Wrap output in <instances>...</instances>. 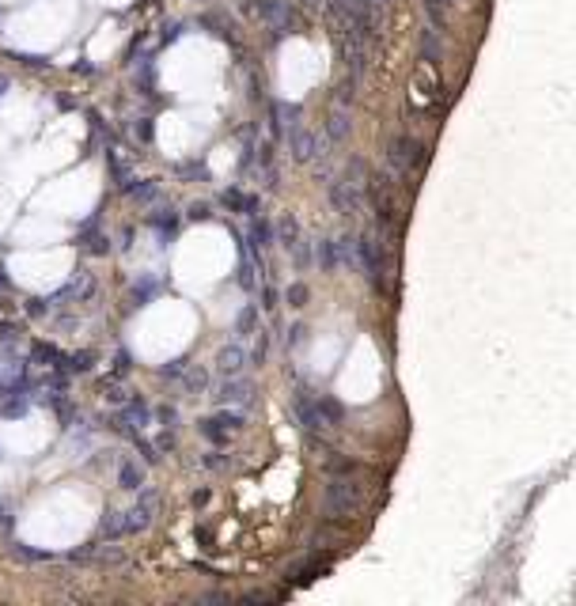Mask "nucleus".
<instances>
[{
	"label": "nucleus",
	"mask_w": 576,
	"mask_h": 606,
	"mask_svg": "<svg viewBox=\"0 0 576 606\" xmlns=\"http://www.w3.org/2000/svg\"><path fill=\"white\" fill-rule=\"evenodd\" d=\"M303 333H307L303 326H292V333H288V345H300V341H303Z\"/></svg>",
	"instance_id": "2f4dec72"
},
{
	"label": "nucleus",
	"mask_w": 576,
	"mask_h": 606,
	"mask_svg": "<svg viewBox=\"0 0 576 606\" xmlns=\"http://www.w3.org/2000/svg\"><path fill=\"white\" fill-rule=\"evenodd\" d=\"M205 466H209V470H220V466H228V459L212 451V455H205Z\"/></svg>",
	"instance_id": "7c9ffc66"
},
{
	"label": "nucleus",
	"mask_w": 576,
	"mask_h": 606,
	"mask_svg": "<svg viewBox=\"0 0 576 606\" xmlns=\"http://www.w3.org/2000/svg\"><path fill=\"white\" fill-rule=\"evenodd\" d=\"M156 512H159V493L156 489H140L133 508L103 515V538L114 542V538H125V534H140L152 519H156Z\"/></svg>",
	"instance_id": "f257e3e1"
},
{
	"label": "nucleus",
	"mask_w": 576,
	"mask_h": 606,
	"mask_svg": "<svg viewBox=\"0 0 576 606\" xmlns=\"http://www.w3.org/2000/svg\"><path fill=\"white\" fill-rule=\"evenodd\" d=\"M451 0H429V16H432V27L440 30V23H443V8H448Z\"/></svg>",
	"instance_id": "a878e982"
},
{
	"label": "nucleus",
	"mask_w": 576,
	"mask_h": 606,
	"mask_svg": "<svg viewBox=\"0 0 576 606\" xmlns=\"http://www.w3.org/2000/svg\"><path fill=\"white\" fill-rule=\"evenodd\" d=\"M288 148H292V156L300 159V163H311V159L319 156V140L315 133H311L307 125L300 121V110H288Z\"/></svg>",
	"instance_id": "39448f33"
},
{
	"label": "nucleus",
	"mask_w": 576,
	"mask_h": 606,
	"mask_svg": "<svg viewBox=\"0 0 576 606\" xmlns=\"http://www.w3.org/2000/svg\"><path fill=\"white\" fill-rule=\"evenodd\" d=\"M178 379H182V390H186V394H201L209 387V371L201 368V364H186Z\"/></svg>",
	"instance_id": "f8f14e48"
},
{
	"label": "nucleus",
	"mask_w": 576,
	"mask_h": 606,
	"mask_svg": "<svg viewBox=\"0 0 576 606\" xmlns=\"http://www.w3.org/2000/svg\"><path fill=\"white\" fill-rule=\"evenodd\" d=\"M247 364H250V352L243 349L239 341H231V345H224V349L216 352V371L224 379L228 376H243V368H247Z\"/></svg>",
	"instance_id": "1a4fd4ad"
},
{
	"label": "nucleus",
	"mask_w": 576,
	"mask_h": 606,
	"mask_svg": "<svg viewBox=\"0 0 576 606\" xmlns=\"http://www.w3.org/2000/svg\"><path fill=\"white\" fill-rule=\"evenodd\" d=\"M148 224L159 228V231H175L178 216H175V209H159V212H152V216H148Z\"/></svg>",
	"instance_id": "412c9836"
},
{
	"label": "nucleus",
	"mask_w": 576,
	"mask_h": 606,
	"mask_svg": "<svg viewBox=\"0 0 576 606\" xmlns=\"http://www.w3.org/2000/svg\"><path fill=\"white\" fill-rule=\"evenodd\" d=\"M285 299L292 303V307H307L311 292H307V285H303V280H296V285H288V292H285Z\"/></svg>",
	"instance_id": "4be33fe9"
},
{
	"label": "nucleus",
	"mask_w": 576,
	"mask_h": 606,
	"mask_svg": "<svg viewBox=\"0 0 576 606\" xmlns=\"http://www.w3.org/2000/svg\"><path fill=\"white\" fill-rule=\"evenodd\" d=\"M326 133H330V140H345L349 137V110L341 106V110H333L330 114V121H326Z\"/></svg>",
	"instance_id": "f3484780"
},
{
	"label": "nucleus",
	"mask_w": 576,
	"mask_h": 606,
	"mask_svg": "<svg viewBox=\"0 0 576 606\" xmlns=\"http://www.w3.org/2000/svg\"><path fill=\"white\" fill-rule=\"evenodd\" d=\"M118 485H121V489H140V485H145V470H140L137 466V462H121V470H118Z\"/></svg>",
	"instance_id": "4468645a"
},
{
	"label": "nucleus",
	"mask_w": 576,
	"mask_h": 606,
	"mask_svg": "<svg viewBox=\"0 0 576 606\" xmlns=\"http://www.w3.org/2000/svg\"><path fill=\"white\" fill-rule=\"evenodd\" d=\"M186 216H190V220H209V205H201V201H197V205H190Z\"/></svg>",
	"instance_id": "c756f323"
},
{
	"label": "nucleus",
	"mask_w": 576,
	"mask_h": 606,
	"mask_svg": "<svg viewBox=\"0 0 576 606\" xmlns=\"http://www.w3.org/2000/svg\"><path fill=\"white\" fill-rule=\"evenodd\" d=\"M357 261L364 269V277H368V285L383 292V273H387V266H383V247L376 235H360L357 239Z\"/></svg>",
	"instance_id": "20e7f679"
},
{
	"label": "nucleus",
	"mask_w": 576,
	"mask_h": 606,
	"mask_svg": "<svg viewBox=\"0 0 576 606\" xmlns=\"http://www.w3.org/2000/svg\"><path fill=\"white\" fill-rule=\"evenodd\" d=\"M319 266L326 269V273H333L341 266V254H338V239H322L319 242Z\"/></svg>",
	"instance_id": "dca6fc26"
},
{
	"label": "nucleus",
	"mask_w": 576,
	"mask_h": 606,
	"mask_svg": "<svg viewBox=\"0 0 576 606\" xmlns=\"http://www.w3.org/2000/svg\"><path fill=\"white\" fill-rule=\"evenodd\" d=\"M194 504H209V489H197L194 493Z\"/></svg>",
	"instance_id": "473e14b6"
},
{
	"label": "nucleus",
	"mask_w": 576,
	"mask_h": 606,
	"mask_svg": "<svg viewBox=\"0 0 576 606\" xmlns=\"http://www.w3.org/2000/svg\"><path fill=\"white\" fill-rule=\"evenodd\" d=\"M292 413H296L300 428L311 432V436H319L322 428H330L326 417H322V409H319V398L311 390H296V398H292Z\"/></svg>",
	"instance_id": "423d86ee"
},
{
	"label": "nucleus",
	"mask_w": 576,
	"mask_h": 606,
	"mask_svg": "<svg viewBox=\"0 0 576 606\" xmlns=\"http://www.w3.org/2000/svg\"><path fill=\"white\" fill-rule=\"evenodd\" d=\"M220 205H228L231 212H247V216H255V212H258V197L243 194V190H235V186H228L224 194H220Z\"/></svg>",
	"instance_id": "9b49d317"
},
{
	"label": "nucleus",
	"mask_w": 576,
	"mask_h": 606,
	"mask_svg": "<svg viewBox=\"0 0 576 606\" xmlns=\"http://www.w3.org/2000/svg\"><path fill=\"white\" fill-rule=\"evenodd\" d=\"M87 250H91V254H106V235H87Z\"/></svg>",
	"instance_id": "c85d7f7f"
},
{
	"label": "nucleus",
	"mask_w": 576,
	"mask_h": 606,
	"mask_svg": "<svg viewBox=\"0 0 576 606\" xmlns=\"http://www.w3.org/2000/svg\"><path fill=\"white\" fill-rule=\"evenodd\" d=\"M8 523H12V519H8V512H4V504H0V527H8Z\"/></svg>",
	"instance_id": "72a5a7b5"
},
{
	"label": "nucleus",
	"mask_w": 576,
	"mask_h": 606,
	"mask_svg": "<svg viewBox=\"0 0 576 606\" xmlns=\"http://www.w3.org/2000/svg\"><path fill=\"white\" fill-rule=\"evenodd\" d=\"M330 205L341 216H357L360 212V182L353 178H333L330 182Z\"/></svg>",
	"instance_id": "6e6552de"
},
{
	"label": "nucleus",
	"mask_w": 576,
	"mask_h": 606,
	"mask_svg": "<svg viewBox=\"0 0 576 606\" xmlns=\"http://www.w3.org/2000/svg\"><path fill=\"white\" fill-rule=\"evenodd\" d=\"M300 239H303V235H300V224H296V216H292V212H285V216L277 220V242H281V247H285V250H292V247H296Z\"/></svg>",
	"instance_id": "ddd939ff"
},
{
	"label": "nucleus",
	"mask_w": 576,
	"mask_h": 606,
	"mask_svg": "<svg viewBox=\"0 0 576 606\" xmlns=\"http://www.w3.org/2000/svg\"><path fill=\"white\" fill-rule=\"evenodd\" d=\"M387 163L394 175H417L421 163H424V144L421 140H410V137H394L387 144Z\"/></svg>",
	"instance_id": "7ed1b4c3"
},
{
	"label": "nucleus",
	"mask_w": 576,
	"mask_h": 606,
	"mask_svg": "<svg viewBox=\"0 0 576 606\" xmlns=\"http://www.w3.org/2000/svg\"><path fill=\"white\" fill-rule=\"evenodd\" d=\"M212 398H216V406H235V409H243V406H250V402H255V383L243 379V376H228Z\"/></svg>",
	"instance_id": "0eeeda50"
},
{
	"label": "nucleus",
	"mask_w": 576,
	"mask_h": 606,
	"mask_svg": "<svg viewBox=\"0 0 576 606\" xmlns=\"http://www.w3.org/2000/svg\"><path fill=\"white\" fill-rule=\"evenodd\" d=\"M258 307L255 303H247V307L239 311V319H235V338H250V333H258Z\"/></svg>",
	"instance_id": "2eb2a0df"
},
{
	"label": "nucleus",
	"mask_w": 576,
	"mask_h": 606,
	"mask_svg": "<svg viewBox=\"0 0 576 606\" xmlns=\"http://www.w3.org/2000/svg\"><path fill=\"white\" fill-rule=\"evenodd\" d=\"M201 436L212 440V443H228V440H231V432L224 428V424H216L212 417H205V421H201Z\"/></svg>",
	"instance_id": "aec40b11"
},
{
	"label": "nucleus",
	"mask_w": 576,
	"mask_h": 606,
	"mask_svg": "<svg viewBox=\"0 0 576 606\" xmlns=\"http://www.w3.org/2000/svg\"><path fill=\"white\" fill-rule=\"evenodd\" d=\"M364 504V485L353 474H330L326 493H322V512L330 519H345Z\"/></svg>",
	"instance_id": "f03ea898"
},
{
	"label": "nucleus",
	"mask_w": 576,
	"mask_h": 606,
	"mask_svg": "<svg viewBox=\"0 0 576 606\" xmlns=\"http://www.w3.org/2000/svg\"><path fill=\"white\" fill-rule=\"evenodd\" d=\"M273 239H277V228H273L266 216H258V212H255V216H250V228H247L250 250H255V254H262V250L273 247Z\"/></svg>",
	"instance_id": "9d476101"
},
{
	"label": "nucleus",
	"mask_w": 576,
	"mask_h": 606,
	"mask_svg": "<svg viewBox=\"0 0 576 606\" xmlns=\"http://www.w3.org/2000/svg\"><path fill=\"white\" fill-rule=\"evenodd\" d=\"M424 57L440 61V38H436V30H424Z\"/></svg>",
	"instance_id": "5701e85b"
},
{
	"label": "nucleus",
	"mask_w": 576,
	"mask_h": 606,
	"mask_svg": "<svg viewBox=\"0 0 576 606\" xmlns=\"http://www.w3.org/2000/svg\"><path fill=\"white\" fill-rule=\"evenodd\" d=\"M319 409H322V417H326V424H330V428H333V424H341V421H345V406H341L338 398H326V394H322V398H319Z\"/></svg>",
	"instance_id": "6ab92c4d"
},
{
	"label": "nucleus",
	"mask_w": 576,
	"mask_h": 606,
	"mask_svg": "<svg viewBox=\"0 0 576 606\" xmlns=\"http://www.w3.org/2000/svg\"><path fill=\"white\" fill-rule=\"evenodd\" d=\"M266 349H269V338L258 330V341H255V352H250V364H262V360H266Z\"/></svg>",
	"instance_id": "bb28decb"
},
{
	"label": "nucleus",
	"mask_w": 576,
	"mask_h": 606,
	"mask_svg": "<svg viewBox=\"0 0 576 606\" xmlns=\"http://www.w3.org/2000/svg\"><path fill=\"white\" fill-rule=\"evenodd\" d=\"M12 557L16 561H46V553H35V550H27V545H16Z\"/></svg>",
	"instance_id": "cd10ccee"
},
{
	"label": "nucleus",
	"mask_w": 576,
	"mask_h": 606,
	"mask_svg": "<svg viewBox=\"0 0 576 606\" xmlns=\"http://www.w3.org/2000/svg\"><path fill=\"white\" fill-rule=\"evenodd\" d=\"M326 474H357V462H353V459H330Z\"/></svg>",
	"instance_id": "393cba45"
},
{
	"label": "nucleus",
	"mask_w": 576,
	"mask_h": 606,
	"mask_svg": "<svg viewBox=\"0 0 576 606\" xmlns=\"http://www.w3.org/2000/svg\"><path fill=\"white\" fill-rule=\"evenodd\" d=\"M125 194L129 197H133V201H156L159 197V182H129V186H125Z\"/></svg>",
	"instance_id": "a211bd4d"
},
{
	"label": "nucleus",
	"mask_w": 576,
	"mask_h": 606,
	"mask_svg": "<svg viewBox=\"0 0 576 606\" xmlns=\"http://www.w3.org/2000/svg\"><path fill=\"white\" fill-rule=\"evenodd\" d=\"M239 285L247 288V292H255V285H258V277H255V266H250V261H243V266H239Z\"/></svg>",
	"instance_id": "b1692460"
}]
</instances>
